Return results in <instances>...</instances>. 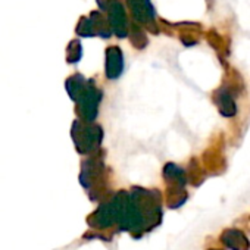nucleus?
Listing matches in <instances>:
<instances>
[{"label": "nucleus", "instance_id": "3", "mask_svg": "<svg viewBox=\"0 0 250 250\" xmlns=\"http://www.w3.org/2000/svg\"><path fill=\"white\" fill-rule=\"evenodd\" d=\"M218 106H219L221 112H222L225 116H232V115L235 113L234 100H232V97H231V93H229L227 88L219 91V102H218Z\"/></svg>", "mask_w": 250, "mask_h": 250}, {"label": "nucleus", "instance_id": "4", "mask_svg": "<svg viewBox=\"0 0 250 250\" xmlns=\"http://www.w3.org/2000/svg\"><path fill=\"white\" fill-rule=\"evenodd\" d=\"M209 250H219V249H209Z\"/></svg>", "mask_w": 250, "mask_h": 250}, {"label": "nucleus", "instance_id": "2", "mask_svg": "<svg viewBox=\"0 0 250 250\" xmlns=\"http://www.w3.org/2000/svg\"><path fill=\"white\" fill-rule=\"evenodd\" d=\"M187 200V191L184 190L183 186H169L167 190V206L169 209H178L180 206H183Z\"/></svg>", "mask_w": 250, "mask_h": 250}, {"label": "nucleus", "instance_id": "1", "mask_svg": "<svg viewBox=\"0 0 250 250\" xmlns=\"http://www.w3.org/2000/svg\"><path fill=\"white\" fill-rule=\"evenodd\" d=\"M221 243L231 250H250V241L241 229L227 228L219 237Z\"/></svg>", "mask_w": 250, "mask_h": 250}]
</instances>
